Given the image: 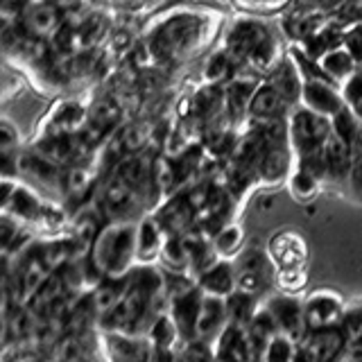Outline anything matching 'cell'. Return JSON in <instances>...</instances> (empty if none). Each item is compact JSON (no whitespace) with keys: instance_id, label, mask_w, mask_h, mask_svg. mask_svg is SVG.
<instances>
[{"instance_id":"e575fe53","label":"cell","mask_w":362,"mask_h":362,"mask_svg":"<svg viewBox=\"0 0 362 362\" xmlns=\"http://www.w3.org/2000/svg\"><path fill=\"white\" fill-rule=\"evenodd\" d=\"M233 57L229 52H218L213 54L209 64H206V71H204V77L209 79V84H222L226 79H231L233 75Z\"/></svg>"},{"instance_id":"ab89813d","label":"cell","mask_w":362,"mask_h":362,"mask_svg":"<svg viewBox=\"0 0 362 362\" xmlns=\"http://www.w3.org/2000/svg\"><path fill=\"white\" fill-rule=\"evenodd\" d=\"M333 134H337L339 139H344L346 143H354L358 136V122L351 116V111L344 107L339 113L333 116Z\"/></svg>"},{"instance_id":"ffe728a7","label":"cell","mask_w":362,"mask_h":362,"mask_svg":"<svg viewBox=\"0 0 362 362\" xmlns=\"http://www.w3.org/2000/svg\"><path fill=\"white\" fill-rule=\"evenodd\" d=\"M269 258L281 269H288V267H301L303 258H305V249L303 243L299 240L297 235L292 233H283L279 235L274 243L269 245Z\"/></svg>"},{"instance_id":"7402d4cb","label":"cell","mask_w":362,"mask_h":362,"mask_svg":"<svg viewBox=\"0 0 362 362\" xmlns=\"http://www.w3.org/2000/svg\"><path fill=\"white\" fill-rule=\"evenodd\" d=\"M84 124H86L84 107H79L77 102H64V105L54 111L48 136H71V134H77Z\"/></svg>"},{"instance_id":"681fc988","label":"cell","mask_w":362,"mask_h":362,"mask_svg":"<svg viewBox=\"0 0 362 362\" xmlns=\"http://www.w3.org/2000/svg\"><path fill=\"white\" fill-rule=\"evenodd\" d=\"M342 3H344V0H320V5H322V7H326V9H331V7H339Z\"/></svg>"},{"instance_id":"52a82bcc","label":"cell","mask_w":362,"mask_h":362,"mask_svg":"<svg viewBox=\"0 0 362 362\" xmlns=\"http://www.w3.org/2000/svg\"><path fill=\"white\" fill-rule=\"evenodd\" d=\"M215 346V358L218 362H256L258 356L249 342L247 328L238 326V324H229L220 333V337L213 342Z\"/></svg>"},{"instance_id":"cb8c5ba5","label":"cell","mask_w":362,"mask_h":362,"mask_svg":"<svg viewBox=\"0 0 362 362\" xmlns=\"http://www.w3.org/2000/svg\"><path fill=\"white\" fill-rule=\"evenodd\" d=\"M256 90L254 79H231L229 88L224 90V102L229 116L238 122L245 113H249V102Z\"/></svg>"},{"instance_id":"9a60e30c","label":"cell","mask_w":362,"mask_h":362,"mask_svg":"<svg viewBox=\"0 0 362 362\" xmlns=\"http://www.w3.org/2000/svg\"><path fill=\"white\" fill-rule=\"evenodd\" d=\"M165 243V231L156 218H147L139 224V235H136V260L143 265H150L152 260L161 258V249Z\"/></svg>"},{"instance_id":"74e56055","label":"cell","mask_w":362,"mask_h":362,"mask_svg":"<svg viewBox=\"0 0 362 362\" xmlns=\"http://www.w3.org/2000/svg\"><path fill=\"white\" fill-rule=\"evenodd\" d=\"M290 188H292V195L299 202H308L317 195V177L308 173L305 168H301L299 173L292 177Z\"/></svg>"},{"instance_id":"d6986e66","label":"cell","mask_w":362,"mask_h":362,"mask_svg":"<svg viewBox=\"0 0 362 362\" xmlns=\"http://www.w3.org/2000/svg\"><path fill=\"white\" fill-rule=\"evenodd\" d=\"M303 339L315 346L317 356L322 362H333L344 358V349H346V337L342 333V328H324V331H308Z\"/></svg>"},{"instance_id":"7dc6e473","label":"cell","mask_w":362,"mask_h":362,"mask_svg":"<svg viewBox=\"0 0 362 362\" xmlns=\"http://www.w3.org/2000/svg\"><path fill=\"white\" fill-rule=\"evenodd\" d=\"M50 3H54L62 14H77L86 7V0H50Z\"/></svg>"},{"instance_id":"44dd1931","label":"cell","mask_w":362,"mask_h":362,"mask_svg":"<svg viewBox=\"0 0 362 362\" xmlns=\"http://www.w3.org/2000/svg\"><path fill=\"white\" fill-rule=\"evenodd\" d=\"M147 342L152 344V349H161V351H179L181 349V335L175 320L170 317V313H161L152 322L150 331H147Z\"/></svg>"},{"instance_id":"7bdbcfd3","label":"cell","mask_w":362,"mask_h":362,"mask_svg":"<svg viewBox=\"0 0 362 362\" xmlns=\"http://www.w3.org/2000/svg\"><path fill=\"white\" fill-rule=\"evenodd\" d=\"M344 48L354 54V59H362V28H354L344 34Z\"/></svg>"},{"instance_id":"6da1fadb","label":"cell","mask_w":362,"mask_h":362,"mask_svg":"<svg viewBox=\"0 0 362 362\" xmlns=\"http://www.w3.org/2000/svg\"><path fill=\"white\" fill-rule=\"evenodd\" d=\"M136 235H139V226L132 222H113L100 231L90 245V258L102 276H124L134 269Z\"/></svg>"},{"instance_id":"d6a6232c","label":"cell","mask_w":362,"mask_h":362,"mask_svg":"<svg viewBox=\"0 0 362 362\" xmlns=\"http://www.w3.org/2000/svg\"><path fill=\"white\" fill-rule=\"evenodd\" d=\"M243 245V229L235 224H226L213 235V249L218 258H231Z\"/></svg>"},{"instance_id":"816d5d0a","label":"cell","mask_w":362,"mask_h":362,"mask_svg":"<svg viewBox=\"0 0 362 362\" xmlns=\"http://www.w3.org/2000/svg\"><path fill=\"white\" fill-rule=\"evenodd\" d=\"M252 3H272V0H252Z\"/></svg>"},{"instance_id":"f5cc1de1","label":"cell","mask_w":362,"mask_h":362,"mask_svg":"<svg viewBox=\"0 0 362 362\" xmlns=\"http://www.w3.org/2000/svg\"><path fill=\"white\" fill-rule=\"evenodd\" d=\"M333 362H346L344 358H339V360H333Z\"/></svg>"},{"instance_id":"db71d44e","label":"cell","mask_w":362,"mask_h":362,"mask_svg":"<svg viewBox=\"0 0 362 362\" xmlns=\"http://www.w3.org/2000/svg\"><path fill=\"white\" fill-rule=\"evenodd\" d=\"M346 360V358H344ZM346 362H362V360H346Z\"/></svg>"},{"instance_id":"8992f818","label":"cell","mask_w":362,"mask_h":362,"mask_svg":"<svg viewBox=\"0 0 362 362\" xmlns=\"http://www.w3.org/2000/svg\"><path fill=\"white\" fill-rule=\"evenodd\" d=\"M238 288L252 294H263L272 283V258L258 249H249L235 263Z\"/></svg>"},{"instance_id":"603a6c76","label":"cell","mask_w":362,"mask_h":362,"mask_svg":"<svg viewBox=\"0 0 362 362\" xmlns=\"http://www.w3.org/2000/svg\"><path fill=\"white\" fill-rule=\"evenodd\" d=\"M224 301H226V310H229V324H238V326H247L256 317L260 305H263L258 301V294H252L240 288L231 292Z\"/></svg>"},{"instance_id":"e0dca14e","label":"cell","mask_w":362,"mask_h":362,"mask_svg":"<svg viewBox=\"0 0 362 362\" xmlns=\"http://www.w3.org/2000/svg\"><path fill=\"white\" fill-rule=\"evenodd\" d=\"M288 100L283 98L279 90L272 84H260L252 102H249V116L256 120H267V118H283V111H286Z\"/></svg>"},{"instance_id":"f6af8a7d","label":"cell","mask_w":362,"mask_h":362,"mask_svg":"<svg viewBox=\"0 0 362 362\" xmlns=\"http://www.w3.org/2000/svg\"><path fill=\"white\" fill-rule=\"evenodd\" d=\"M294 362H322L320 356H317L315 346L308 342V339H301L297 344V354H294Z\"/></svg>"},{"instance_id":"bcb514c9","label":"cell","mask_w":362,"mask_h":362,"mask_svg":"<svg viewBox=\"0 0 362 362\" xmlns=\"http://www.w3.org/2000/svg\"><path fill=\"white\" fill-rule=\"evenodd\" d=\"M344 95L351 102V107L362 100V73H358V75H354V77L349 79V84L344 88Z\"/></svg>"},{"instance_id":"f35d334b","label":"cell","mask_w":362,"mask_h":362,"mask_svg":"<svg viewBox=\"0 0 362 362\" xmlns=\"http://www.w3.org/2000/svg\"><path fill=\"white\" fill-rule=\"evenodd\" d=\"M274 59H276V43L274 39H265L263 43L258 45V48L249 54V64H252L256 71H269V68H276L274 66Z\"/></svg>"},{"instance_id":"5bb4252c","label":"cell","mask_w":362,"mask_h":362,"mask_svg":"<svg viewBox=\"0 0 362 362\" xmlns=\"http://www.w3.org/2000/svg\"><path fill=\"white\" fill-rule=\"evenodd\" d=\"M226 326H229V310H226V301L222 297H211V294H204L202 313H199V322H197V337L206 339V342H215Z\"/></svg>"},{"instance_id":"d4e9b609","label":"cell","mask_w":362,"mask_h":362,"mask_svg":"<svg viewBox=\"0 0 362 362\" xmlns=\"http://www.w3.org/2000/svg\"><path fill=\"white\" fill-rule=\"evenodd\" d=\"M245 328H247L249 342H252V346H254V351H256V356H258V358H260V351L265 349V344L269 342V339L274 337L276 333H281V331H279V326H276V322H274V317H272V313L265 308V303L260 305L258 313H256V317H254V320L249 322Z\"/></svg>"},{"instance_id":"f907efd6","label":"cell","mask_w":362,"mask_h":362,"mask_svg":"<svg viewBox=\"0 0 362 362\" xmlns=\"http://www.w3.org/2000/svg\"><path fill=\"white\" fill-rule=\"evenodd\" d=\"M354 111H356L358 116L362 118V100H360V102H356V105H354Z\"/></svg>"},{"instance_id":"1f68e13d","label":"cell","mask_w":362,"mask_h":362,"mask_svg":"<svg viewBox=\"0 0 362 362\" xmlns=\"http://www.w3.org/2000/svg\"><path fill=\"white\" fill-rule=\"evenodd\" d=\"M107 34V23L102 16L93 14V16H86L82 23L77 25V39H79V48L90 50L105 39Z\"/></svg>"},{"instance_id":"f1b7e54d","label":"cell","mask_w":362,"mask_h":362,"mask_svg":"<svg viewBox=\"0 0 362 362\" xmlns=\"http://www.w3.org/2000/svg\"><path fill=\"white\" fill-rule=\"evenodd\" d=\"M269 84L274 86L286 100H297L301 95V90H303V86L299 84V73L294 71L292 62H281L274 68V73H272Z\"/></svg>"},{"instance_id":"9c48e42d","label":"cell","mask_w":362,"mask_h":362,"mask_svg":"<svg viewBox=\"0 0 362 362\" xmlns=\"http://www.w3.org/2000/svg\"><path fill=\"white\" fill-rule=\"evenodd\" d=\"M136 206H139V192L113 175V179L107 184V188L102 190L100 209L113 220L127 222V218L132 215V211H136Z\"/></svg>"},{"instance_id":"5b68a950","label":"cell","mask_w":362,"mask_h":362,"mask_svg":"<svg viewBox=\"0 0 362 362\" xmlns=\"http://www.w3.org/2000/svg\"><path fill=\"white\" fill-rule=\"evenodd\" d=\"M202 301H204V292L199 286H192L186 292H179L175 297H170L168 301V313L175 320L184 344L190 342V339H197V322L202 313Z\"/></svg>"},{"instance_id":"484cf974","label":"cell","mask_w":362,"mask_h":362,"mask_svg":"<svg viewBox=\"0 0 362 362\" xmlns=\"http://www.w3.org/2000/svg\"><path fill=\"white\" fill-rule=\"evenodd\" d=\"M124 292H127V274L124 276H105L100 281V286L90 294H93L98 313L102 315L111 308H116V305L122 301Z\"/></svg>"},{"instance_id":"30bf717a","label":"cell","mask_w":362,"mask_h":362,"mask_svg":"<svg viewBox=\"0 0 362 362\" xmlns=\"http://www.w3.org/2000/svg\"><path fill=\"white\" fill-rule=\"evenodd\" d=\"M197 286L202 288L204 294L226 299L231 292L238 290L235 265L231 263L229 258H218L211 267H206V269L197 274Z\"/></svg>"},{"instance_id":"2e32d148","label":"cell","mask_w":362,"mask_h":362,"mask_svg":"<svg viewBox=\"0 0 362 362\" xmlns=\"http://www.w3.org/2000/svg\"><path fill=\"white\" fill-rule=\"evenodd\" d=\"M59 14L62 11L57 9V5L50 3V0H45V3L25 7V21H23V25H25V30L32 37H39V39L50 37V34H54L62 25Z\"/></svg>"},{"instance_id":"ee69618b","label":"cell","mask_w":362,"mask_h":362,"mask_svg":"<svg viewBox=\"0 0 362 362\" xmlns=\"http://www.w3.org/2000/svg\"><path fill=\"white\" fill-rule=\"evenodd\" d=\"M0 145H3V158H11V150L16 145V132L9 122L0 124Z\"/></svg>"},{"instance_id":"4dcf8cb0","label":"cell","mask_w":362,"mask_h":362,"mask_svg":"<svg viewBox=\"0 0 362 362\" xmlns=\"http://www.w3.org/2000/svg\"><path fill=\"white\" fill-rule=\"evenodd\" d=\"M192 109H195L199 118H206V120H213L220 111H224L226 102H224V93L218 88V84L204 86L197 93L195 102H192Z\"/></svg>"},{"instance_id":"7c38bea8","label":"cell","mask_w":362,"mask_h":362,"mask_svg":"<svg viewBox=\"0 0 362 362\" xmlns=\"http://www.w3.org/2000/svg\"><path fill=\"white\" fill-rule=\"evenodd\" d=\"M301 98L305 102V109H310L315 113H322L326 118H333L335 113L344 109V100L337 95V90L324 82V79H308L303 84Z\"/></svg>"},{"instance_id":"60d3db41","label":"cell","mask_w":362,"mask_h":362,"mask_svg":"<svg viewBox=\"0 0 362 362\" xmlns=\"http://www.w3.org/2000/svg\"><path fill=\"white\" fill-rule=\"evenodd\" d=\"M339 328H342L346 339H354V337L362 335V305H349V308L344 310Z\"/></svg>"},{"instance_id":"ac0fdd59","label":"cell","mask_w":362,"mask_h":362,"mask_svg":"<svg viewBox=\"0 0 362 362\" xmlns=\"http://www.w3.org/2000/svg\"><path fill=\"white\" fill-rule=\"evenodd\" d=\"M324 161H326V177L339 181L346 175H351V143H346L344 139H339L337 134H331V139L326 143L324 150Z\"/></svg>"},{"instance_id":"4fadbf2b","label":"cell","mask_w":362,"mask_h":362,"mask_svg":"<svg viewBox=\"0 0 362 362\" xmlns=\"http://www.w3.org/2000/svg\"><path fill=\"white\" fill-rule=\"evenodd\" d=\"M195 213L197 209L190 204L188 195L173 197L161 211H158L156 222L161 224L165 235H184L186 231H190L192 222H195Z\"/></svg>"},{"instance_id":"4316f807","label":"cell","mask_w":362,"mask_h":362,"mask_svg":"<svg viewBox=\"0 0 362 362\" xmlns=\"http://www.w3.org/2000/svg\"><path fill=\"white\" fill-rule=\"evenodd\" d=\"M290 168V156H288V145L286 147H265L263 156L258 161V177H263L269 184H276L288 175Z\"/></svg>"},{"instance_id":"c3c4849f","label":"cell","mask_w":362,"mask_h":362,"mask_svg":"<svg viewBox=\"0 0 362 362\" xmlns=\"http://www.w3.org/2000/svg\"><path fill=\"white\" fill-rule=\"evenodd\" d=\"M349 177H351V186H354V190L362 197V158H358V161L354 163Z\"/></svg>"},{"instance_id":"277c9868","label":"cell","mask_w":362,"mask_h":362,"mask_svg":"<svg viewBox=\"0 0 362 362\" xmlns=\"http://www.w3.org/2000/svg\"><path fill=\"white\" fill-rule=\"evenodd\" d=\"M100 346L107 362H152L154 349L147 337L127 333H100Z\"/></svg>"},{"instance_id":"d590c367","label":"cell","mask_w":362,"mask_h":362,"mask_svg":"<svg viewBox=\"0 0 362 362\" xmlns=\"http://www.w3.org/2000/svg\"><path fill=\"white\" fill-rule=\"evenodd\" d=\"M181 358L186 362H218L215 358V346L213 342H206V339H190V342L181 344Z\"/></svg>"},{"instance_id":"836d02e7","label":"cell","mask_w":362,"mask_h":362,"mask_svg":"<svg viewBox=\"0 0 362 362\" xmlns=\"http://www.w3.org/2000/svg\"><path fill=\"white\" fill-rule=\"evenodd\" d=\"M116 136L124 154H139L147 145V141H150V129L141 122H134V124H127V127H122Z\"/></svg>"},{"instance_id":"3957f363","label":"cell","mask_w":362,"mask_h":362,"mask_svg":"<svg viewBox=\"0 0 362 362\" xmlns=\"http://www.w3.org/2000/svg\"><path fill=\"white\" fill-rule=\"evenodd\" d=\"M265 308L272 313L274 322L281 333L294 337L297 342L308 335V326H305V313H303V301L294 297L290 292L274 294L265 301Z\"/></svg>"},{"instance_id":"ba28073f","label":"cell","mask_w":362,"mask_h":362,"mask_svg":"<svg viewBox=\"0 0 362 362\" xmlns=\"http://www.w3.org/2000/svg\"><path fill=\"white\" fill-rule=\"evenodd\" d=\"M199 23L192 18H177L170 25H165L161 32L156 34L152 41V52L156 57H170L177 50H186V45H190L197 39Z\"/></svg>"},{"instance_id":"8fae6325","label":"cell","mask_w":362,"mask_h":362,"mask_svg":"<svg viewBox=\"0 0 362 362\" xmlns=\"http://www.w3.org/2000/svg\"><path fill=\"white\" fill-rule=\"evenodd\" d=\"M265 39H269V32L260 25V23L240 21V23H235L233 30L229 32V37H226V52H229L235 62L249 59V54H252Z\"/></svg>"},{"instance_id":"b9f144b4","label":"cell","mask_w":362,"mask_h":362,"mask_svg":"<svg viewBox=\"0 0 362 362\" xmlns=\"http://www.w3.org/2000/svg\"><path fill=\"white\" fill-rule=\"evenodd\" d=\"M303 274H301V267H288V269H281L279 272V286L283 292H297L303 288Z\"/></svg>"},{"instance_id":"7a4b0ae2","label":"cell","mask_w":362,"mask_h":362,"mask_svg":"<svg viewBox=\"0 0 362 362\" xmlns=\"http://www.w3.org/2000/svg\"><path fill=\"white\" fill-rule=\"evenodd\" d=\"M346 305L335 292L317 290L303 301L305 326L308 331H324V328H337L342 324Z\"/></svg>"},{"instance_id":"8d00e7d4","label":"cell","mask_w":362,"mask_h":362,"mask_svg":"<svg viewBox=\"0 0 362 362\" xmlns=\"http://www.w3.org/2000/svg\"><path fill=\"white\" fill-rule=\"evenodd\" d=\"M62 188L66 195L71 197H82L90 188V175L84 168H71L68 173L62 177Z\"/></svg>"},{"instance_id":"f546056e","label":"cell","mask_w":362,"mask_h":362,"mask_svg":"<svg viewBox=\"0 0 362 362\" xmlns=\"http://www.w3.org/2000/svg\"><path fill=\"white\" fill-rule=\"evenodd\" d=\"M297 339L286 335V333H276L274 337L265 344V349L260 351V362H294V354H297Z\"/></svg>"},{"instance_id":"83f0119b","label":"cell","mask_w":362,"mask_h":362,"mask_svg":"<svg viewBox=\"0 0 362 362\" xmlns=\"http://www.w3.org/2000/svg\"><path fill=\"white\" fill-rule=\"evenodd\" d=\"M354 66H356V59L354 54H351L344 45L342 48H333L328 50L326 54L320 57V68L322 73L326 77L335 79V82H339V79H346L351 73H354Z\"/></svg>"}]
</instances>
